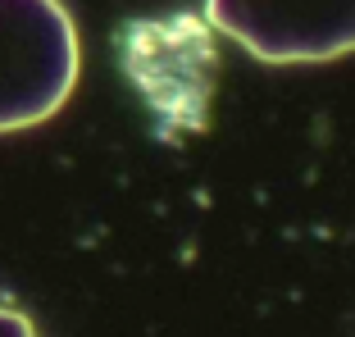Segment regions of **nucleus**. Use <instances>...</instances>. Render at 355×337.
Listing matches in <instances>:
<instances>
[{
	"mask_svg": "<svg viewBox=\"0 0 355 337\" xmlns=\"http://www.w3.org/2000/svg\"><path fill=\"white\" fill-rule=\"evenodd\" d=\"M78 83V32L60 0H0V132L46 123Z\"/></svg>",
	"mask_w": 355,
	"mask_h": 337,
	"instance_id": "nucleus-1",
	"label": "nucleus"
},
{
	"mask_svg": "<svg viewBox=\"0 0 355 337\" xmlns=\"http://www.w3.org/2000/svg\"><path fill=\"white\" fill-rule=\"evenodd\" d=\"M209 23L269 64L355 51V0H205Z\"/></svg>",
	"mask_w": 355,
	"mask_h": 337,
	"instance_id": "nucleus-2",
	"label": "nucleus"
},
{
	"mask_svg": "<svg viewBox=\"0 0 355 337\" xmlns=\"http://www.w3.org/2000/svg\"><path fill=\"white\" fill-rule=\"evenodd\" d=\"M0 337H42V333H37L32 319L19 315L14 306H0Z\"/></svg>",
	"mask_w": 355,
	"mask_h": 337,
	"instance_id": "nucleus-3",
	"label": "nucleus"
}]
</instances>
